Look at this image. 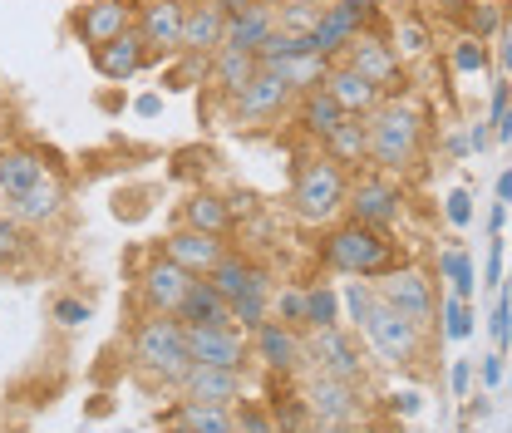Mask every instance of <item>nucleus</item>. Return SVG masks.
Segmentation results:
<instances>
[{"label": "nucleus", "instance_id": "f8f14e48", "mask_svg": "<svg viewBox=\"0 0 512 433\" xmlns=\"http://www.w3.org/2000/svg\"><path fill=\"white\" fill-rule=\"evenodd\" d=\"M143 64H148V45H143V35H138L133 25H128V30H119L114 40L94 45V69H99L109 84H124V79H133Z\"/></svg>", "mask_w": 512, "mask_h": 433}, {"label": "nucleus", "instance_id": "f3484780", "mask_svg": "<svg viewBox=\"0 0 512 433\" xmlns=\"http://www.w3.org/2000/svg\"><path fill=\"white\" fill-rule=\"evenodd\" d=\"M345 207L365 227H389L399 217V187L384 183V178H370V183H360L355 192H345Z\"/></svg>", "mask_w": 512, "mask_h": 433}, {"label": "nucleus", "instance_id": "7ed1b4c3", "mask_svg": "<svg viewBox=\"0 0 512 433\" xmlns=\"http://www.w3.org/2000/svg\"><path fill=\"white\" fill-rule=\"evenodd\" d=\"M325 261L345 276H389L394 266H404V251L384 237V227L350 222L325 242Z\"/></svg>", "mask_w": 512, "mask_h": 433}, {"label": "nucleus", "instance_id": "f704fd0d", "mask_svg": "<svg viewBox=\"0 0 512 433\" xmlns=\"http://www.w3.org/2000/svg\"><path fill=\"white\" fill-rule=\"evenodd\" d=\"M316 20H320V0H286V10L276 15V25H281V30H291V35L316 30Z\"/></svg>", "mask_w": 512, "mask_h": 433}, {"label": "nucleus", "instance_id": "72a5a7b5", "mask_svg": "<svg viewBox=\"0 0 512 433\" xmlns=\"http://www.w3.org/2000/svg\"><path fill=\"white\" fill-rule=\"evenodd\" d=\"M227 315H232V325L256 330V325L266 320V291H242V296H232V301H227Z\"/></svg>", "mask_w": 512, "mask_h": 433}, {"label": "nucleus", "instance_id": "b1692460", "mask_svg": "<svg viewBox=\"0 0 512 433\" xmlns=\"http://www.w3.org/2000/svg\"><path fill=\"white\" fill-rule=\"evenodd\" d=\"M128 25H133V0H94V5H84V15H79V35H84L89 45L114 40Z\"/></svg>", "mask_w": 512, "mask_h": 433}, {"label": "nucleus", "instance_id": "37998d69", "mask_svg": "<svg viewBox=\"0 0 512 433\" xmlns=\"http://www.w3.org/2000/svg\"><path fill=\"white\" fill-rule=\"evenodd\" d=\"M281 325H306V291L281 296Z\"/></svg>", "mask_w": 512, "mask_h": 433}, {"label": "nucleus", "instance_id": "ddd939ff", "mask_svg": "<svg viewBox=\"0 0 512 433\" xmlns=\"http://www.w3.org/2000/svg\"><path fill=\"white\" fill-rule=\"evenodd\" d=\"M183 0H148L143 5V20L133 25L148 45V55H173L178 50V35H183Z\"/></svg>", "mask_w": 512, "mask_h": 433}, {"label": "nucleus", "instance_id": "4468645a", "mask_svg": "<svg viewBox=\"0 0 512 433\" xmlns=\"http://www.w3.org/2000/svg\"><path fill=\"white\" fill-rule=\"evenodd\" d=\"M222 237L217 232H197V227H178L168 242H163V256L168 261H178L183 271H192V276H207L217 261H222Z\"/></svg>", "mask_w": 512, "mask_h": 433}, {"label": "nucleus", "instance_id": "c03bdc74", "mask_svg": "<svg viewBox=\"0 0 512 433\" xmlns=\"http://www.w3.org/2000/svg\"><path fill=\"white\" fill-rule=\"evenodd\" d=\"M448 340H463V335H468V330H473V325H468V306H463V296H458V301H448Z\"/></svg>", "mask_w": 512, "mask_h": 433}, {"label": "nucleus", "instance_id": "a878e982", "mask_svg": "<svg viewBox=\"0 0 512 433\" xmlns=\"http://www.w3.org/2000/svg\"><path fill=\"white\" fill-rule=\"evenodd\" d=\"M207 281H212L227 301H232V296H242V291H266V271L252 266L247 256H227V251H222V261L207 271Z\"/></svg>", "mask_w": 512, "mask_h": 433}, {"label": "nucleus", "instance_id": "9b49d317", "mask_svg": "<svg viewBox=\"0 0 512 433\" xmlns=\"http://www.w3.org/2000/svg\"><path fill=\"white\" fill-rule=\"evenodd\" d=\"M178 384H183V394L197 399V404H222V409L242 404V374L227 370V365H197V360H192L188 374H183Z\"/></svg>", "mask_w": 512, "mask_h": 433}, {"label": "nucleus", "instance_id": "393cba45", "mask_svg": "<svg viewBox=\"0 0 512 433\" xmlns=\"http://www.w3.org/2000/svg\"><path fill=\"white\" fill-rule=\"evenodd\" d=\"M256 355H261L271 370H296V365H301V340H296L291 325L261 320V325H256Z\"/></svg>", "mask_w": 512, "mask_h": 433}, {"label": "nucleus", "instance_id": "864d4df0", "mask_svg": "<svg viewBox=\"0 0 512 433\" xmlns=\"http://www.w3.org/2000/svg\"><path fill=\"white\" fill-rule=\"evenodd\" d=\"M453 384H458V394L468 389V360H458V370H453Z\"/></svg>", "mask_w": 512, "mask_h": 433}, {"label": "nucleus", "instance_id": "4be33fe9", "mask_svg": "<svg viewBox=\"0 0 512 433\" xmlns=\"http://www.w3.org/2000/svg\"><path fill=\"white\" fill-rule=\"evenodd\" d=\"M188 281H192V271H183L178 261H153L148 266V276H143V296H148V306L153 310H163V315H173L178 310V301H183V291H188Z\"/></svg>", "mask_w": 512, "mask_h": 433}, {"label": "nucleus", "instance_id": "f03ea898", "mask_svg": "<svg viewBox=\"0 0 512 433\" xmlns=\"http://www.w3.org/2000/svg\"><path fill=\"white\" fill-rule=\"evenodd\" d=\"M133 365L143 374H153V379H163V384H178L192 365L183 320L178 315H163V310L153 320H143L138 335H133Z\"/></svg>", "mask_w": 512, "mask_h": 433}, {"label": "nucleus", "instance_id": "9d476101", "mask_svg": "<svg viewBox=\"0 0 512 433\" xmlns=\"http://www.w3.org/2000/svg\"><path fill=\"white\" fill-rule=\"evenodd\" d=\"M380 301L384 306H394L399 315H409V320H419V325L434 315V291H429V281H424L414 266H394V271L384 276Z\"/></svg>", "mask_w": 512, "mask_h": 433}, {"label": "nucleus", "instance_id": "f257e3e1", "mask_svg": "<svg viewBox=\"0 0 512 433\" xmlns=\"http://www.w3.org/2000/svg\"><path fill=\"white\" fill-rule=\"evenodd\" d=\"M370 124V158L380 163L384 173H404L414 158H419V143H424V119L409 109V104H375L365 114Z\"/></svg>", "mask_w": 512, "mask_h": 433}, {"label": "nucleus", "instance_id": "8fccbe9b", "mask_svg": "<svg viewBox=\"0 0 512 433\" xmlns=\"http://www.w3.org/2000/svg\"><path fill=\"white\" fill-rule=\"evenodd\" d=\"M55 315H60V325H79V320H89V306L84 301H55Z\"/></svg>", "mask_w": 512, "mask_h": 433}, {"label": "nucleus", "instance_id": "412c9836", "mask_svg": "<svg viewBox=\"0 0 512 433\" xmlns=\"http://www.w3.org/2000/svg\"><path fill=\"white\" fill-rule=\"evenodd\" d=\"M320 143H325L330 163H350V168L370 163V124H365L360 114H345V119L330 128V133H325Z\"/></svg>", "mask_w": 512, "mask_h": 433}, {"label": "nucleus", "instance_id": "49530a36", "mask_svg": "<svg viewBox=\"0 0 512 433\" xmlns=\"http://www.w3.org/2000/svg\"><path fill=\"white\" fill-rule=\"evenodd\" d=\"M345 306H350V315H355V325H360V320H365V310L375 306V301H370V291H365V286L355 281V286L345 291Z\"/></svg>", "mask_w": 512, "mask_h": 433}, {"label": "nucleus", "instance_id": "7c9ffc66", "mask_svg": "<svg viewBox=\"0 0 512 433\" xmlns=\"http://www.w3.org/2000/svg\"><path fill=\"white\" fill-rule=\"evenodd\" d=\"M271 69H281V79H286L296 94H306V89H320V84H325L330 60H325V55H291V60L271 64Z\"/></svg>", "mask_w": 512, "mask_h": 433}, {"label": "nucleus", "instance_id": "6e6d98bb", "mask_svg": "<svg viewBox=\"0 0 512 433\" xmlns=\"http://www.w3.org/2000/svg\"><path fill=\"white\" fill-rule=\"evenodd\" d=\"M439 5H448V10H463V5H468V0H439Z\"/></svg>", "mask_w": 512, "mask_h": 433}, {"label": "nucleus", "instance_id": "423d86ee", "mask_svg": "<svg viewBox=\"0 0 512 433\" xmlns=\"http://www.w3.org/2000/svg\"><path fill=\"white\" fill-rule=\"evenodd\" d=\"M291 99H296V89L281 79V69L261 64L252 79L232 94V114H237V124H266V119H281V109Z\"/></svg>", "mask_w": 512, "mask_h": 433}, {"label": "nucleus", "instance_id": "3c124183", "mask_svg": "<svg viewBox=\"0 0 512 433\" xmlns=\"http://www.w3.org/2000/svg\"><path fill=\"white\" fill-rule=\"evenodd\" d=\"M483 384H488V389H498V384H503V350H498V355H488V365H483Z\"/></svg>", "mask_w": 512, "mask_h": 433}, {"label": "nucleus", "instance_id": "0eeeda50", "mask_svg": "<svg viewBox=\"0 0 512 433\" xmlns=\"http://www.w3.org/2000/svg\"><path fill=\"white\" fill-rule=\"evenodd\" d=\"M301 360H316L320 374H340V379H365V360H360V350H355V340L340 330V320L335 325H316V335H311V345H301Z\"/></svg>", "mask_w": 512, "mask_h": 433}, {"label": "nucleus", "instance_id": "a18cd8bd", "mask_svg": "<svg viewBox=\"0 0 512 433\" xmlns=\"http://www.w3.org/2000/svg\"><path fill=\"white\" fill-rule=\"evenodd\" d=\"M488 330H493V340H498V345H508V296H503V291H498V306H493Z\"/></svg>", "mask_w": 512, "mask_h": 433}, {"label": "nucleus", "instance_id": "cd10ccee", "mask_svg": "<svg viewBox=\"0 0 512 433\" xmlns=\"http://www.w3.org/2000/svg\"><path fill=\"white\" fill-rule=\"evenodd\" d=\"M207 60H212L207 69H212V79H217V89H222V94H237L256 69H261L252 50H227V45H222V50H212Z\"/></svg>", "mask_w": 512, "mask_h": 433}, {"label": "nucleus", "instance_id": "4c0bfd02", "mask_svg": "<svg viewBox=\"0 0 512 433\" xmlns=\"http://www.w3.org/2000/svg\"><path fill=\"white\" fill-rule=\"evenodd\" d=\"M330 10H335L355 35H360V30H370V25H375V15H380V10H375V0H335Z\"/></svg>", "mask_w": 512, "mask_h": 433}, {"label": "nucleus", "instance_id": "79ce46f5", "mask_svg": "<svg viewBox=\"0 0 512 433\" xmlns=\"http://www.w3.org/2000/svg\"><path fill=\"white\" fill-rule=\"evenodd\" d=\"M188 60L178 64V69H163V84L168 89H188V79L192 74H207V55H192V50H183Z\"/></svg>", "mask_w": 512, "mask_h": 433}, {"label": "nucleus", "instance_id": "58836bf2", "mask_svg": "<svg viewBox=\"0 0 512 433\" xmlns=\"http://www.w3.org/2000/svg\"><path fill=\"white\" fill-rule=\"evenodd\" d=\"M439 266H444L448 281H453V296H463V301H468V296H473V266H468V256H463V251H444V261H439Z\"/></svg>", "mask_w": 512, "mask_h": 433}, {"label": "nucleus", "instance_id": "a211bd4d", "mask_svg": "<svg viewBox=\"0 0 512 433\" xmlns=\"http://www.w3.org/2000/svg\"><path fill=\"white\" fill-rule=\"evenodd\" d=\"M222 30H227V15L207 0V5H188L183 10V35H178V50L192 55H212L222 50Z\"/></svg>", "mask_w": 512, "mask_h": 433}, {"label": "nucleus", "instance_id": "603ef678", "mask_svg": "<svg viewBox=\"0 0 512 433\" xmlns=\"http://www.w3.org/2000/svg\"><path fill=\"white\" fill-rule=\"evenodd\" d=\"M212 5H217V10H222V15H237V10H247V5H252V0H212Z\"/></svg>", "mask_w": 512, "mask_h": 433}, {"label": "nucleus", "instance_id": "5701e85b", "mask_svg": "<svg viewBox=\"0 0 512 433\" xmlns=\"http://www.w3.org/2000/svg\"><path fill=\"white\" fill-rule=\"evenodd\" d=\"M276 30V15H271V5H261V0H252L247 10H237V15H227V30H222V45L227 50H252Z\"/></svg>", "mask_w": 512, "mask_h": 433}, {"label": "nucleus", "instance_id": "aec40b11", "mask_svg": "<svg viewBox=\"0 0 512 433\" xmlns=\"http://www.w3.org/2000/svg\"><path fill=\"white\" fill-rule=\"evenodd\" d=\"M60 207H64V187L55 173L35 178L20 197H10V217L15 222H50V217H60Z\"/></svg>", "mask_w": 512, "mask_h": 433}, {"label": "nucleus", "instance_id": "6ab92c4d", "mask_svg": "<svg viewBox=\"0 0 512 433\" xmlns=\"http://www.w3.org/2000/svg\"><path fill=\"white\" fill-rule=\"evenodd\" d=\"M173 315H178L183 325H227V320H232V315H227V296H222L207 276H192Z\"/></svg>", "mask_w": 512, "mask_h": 433}, {"label": "nucleus", "instance_id": "20e7f679", "mask_svg": "<svg viewBox=\"0 0 512 433\" xmlns=\"http://www.w3.org/2000/svg\"><path fill=\"white\" fill-rule=\"evenodd\" d=\"M345 192H350V187H345L340 163H330V158L306 163L301 178H296V192H291L296 217H301V222H330V217L345 207Z\"/></svg>", "mask_w": 512, "mask_h": 433}, {"label": "nucleus", "instance_id": "39448f33", "mask_svg": "<svg viewBox=\"0 0 512 433\" xmlns=\"http://www.w3.org/2000/svg\"><path fill=\"white\" fill-rule=\"evenodd\" d=\"M365 335H370V345H375V355H380L384 365H414L419 360V320H409V315H399L394 306H384V301H375V306L365 310Z\"/></svg>", "mask_w": 512, "mask_h": 433}, {"label": "nucleus", "instance_id": "c85d7f7f", "mask_svg": "<svg viewBox=\"0 0 512 433\" xmlns=\"http://www.w3.org/2000/svg\"><path fill=\"white\" fill-rule=\"evenodd\" d=\"M183 217H188V227L217 232V237L232 227V207H227L222 197H212V192H192L188 202H183Z\"/></svg>", "mask_w": 512, "mask_h": 433}, {"label": "nucleus", "instance_id": "09e8293b", "mask_svg": "<svg viewBox=\"0 0 512 433\" xmlns=\"http://www.w3.org/2000/svg\"><path fill=\"white\" fill-rule=\"evenodd\" d=\"M468 217H473V207H468V192H463V187H458V192H453V197H448V222H453V227H463V222H468Z\"/></svg>", "mask_w": 512, "mask_h": 433}, {"label": "nucleus", "instance_id": "c9c22d12", "mask_svg": "<svg viewBox=\"0 0 512 433\" xmlns=\"http://www.w3.org/2000/svg\"><path fill=\"white\" fill-rule=\"evenodd\" d=\"M389 50H394L399 60H419V55H429V25H419V20H404Z\"/></svg>", "mask_w": 512, "mask_h": 433}, {"label": "nucleus", "instance_id": "e433bc0d", "mask_svg": "<svg viewBox=\"0 0 512 433\" xmlns=\"http://www.w3.org/2000/svg\"><path fill=\"white\" fill-rule=\"evenodd\" d=\"M335 320H340V301H335V291H325V286L306 291V325L316 330V325H335Z\"/></svg>", "mask_w": 512, "mask_h": 433}, {"label": "nucleus", "instance_id": "2f4dec72", "mask_svg": "<svg viewBox=\"0 0 512 433\" xmlns=\"http://www.w3.org/2000/svg\"><path fill=\"white\" fill-rule=\"evenodd\" d=\"M178 424H183V429H192V433H227V429H237V424H232V414H227L222 404H197V399H183Z\"/></svg>", "mask_w": 512, "mask_h": 433}, {"label": "nucleus", "instance_id": "c756f323", "mask_svg": "<svg viewBox=\"0 0 512 433\" xmlns=\"http://www.w3.org/2000/svg\"><path fill=\"white\" fill-rule=\"evenodd\" d=\"M345 119V109L325 94V89H306V99H301V128L306 133H316V138H325L330 128Z\"/></svg>", "mask_w": 512, "mask_h": 433}, {"label": "nucleus", "instance_id": "473e14b6", "mask_svg": "<svg viewBox=\"0 0 512 433\" xmlns=\"http://www.w3.org/2000/svg\"><path fill=\"white\" fill-rule=\"evenodd\" d=\"M463 10H468V35L473 40H488V35L503 30V0H468Z\"/></svg>", "mask_w": 512, "mask_h": 433}, {"label": "nucleus", "instance_id": "6e6552de", "mask_svg": "<svg viewBox=\"0 0 512 433\" xmlns=\"http://www.w3.org/2000/svg\"><path fill=\"white\" fill-rule=\"evenodd\" d=\"M188 330V355L197 365H227V370H242L247 360V340L242 330L227 320V325H183Z\"/></svg>", "mask_w": 512, "mask_h": 433}, {"label": "nucleus", "instance_id": "2eb2a0df", "mask_svg": "<svg viewBox=\"0 0 512 433\" xmlns=\"http://www.w3.org/2000/svg\"><path fill=\"white\" fill-rule=\"evenodd\" d=\"M320 89H325V94H330L345 114H360V119H365V114H370V109L384 99L380 84H375V79H365V74H360V69H350V64L325 69V84H320Z\"/></svg>", "mask_w": 512, "mask_h": 433}, {"label": "nucleus", "instance_id": "1a4fd4ad", "mask_svg": "<svg viewBox=\"0 0 512 433\" xmlns=\"http://www.w3.org/2000/svg\"><path fill=\"white\" fill-rule=\"evenodd\" d=\"M306 404H311V414L320 424H355L360 419V384L340 379V374H316Z\"/></svg>", "mask_w": 512, "mask_h": 433}, {"label": "nucleus", "instance_id": "5fc2aeb1", "mask_svg": "<svg viewBox=\"0 0 512 433\" xmlns=\"http://www.w3.org/2000/svg\"><path fill=\"white\" fill-rule=\"evenodd\" d=\"M473 148H478V153L488 148V128H483V124H473Z\"/></svg>", "mask_w": 512, "mask_h": 433}, {"label": "nucleus", "instance_id": "dca6fc26", "mask_svg": "<svg viewBox=\"0 0 512 433\" xmlns=\"http://www.w3.org/2000/svg\"><path fill=\"white\" fill-rule=\"evenodd\" d=\"M345 55H350V60H345L350 69H360V74H365V79H375L380 89L404 84V74H399V55H394L389 45H380V40H370L365 30L345 40Z\"/></svg>", "mask_w": 512, "mask_h": 433}, {"label": "nucleus", "instance_id": "bb28decb", "mask_svg": "<svg viewBox=\"0 0 512 433\" xmlns=\"http://www.w3.org/2000/svg\"><path fill=\"white\" fill-rule=\"evenodd\" d=\"M35 178H45L40 153H30V148H0V192H5V202L20 197Z\"/></svg>", "mask_w": 512, "mask_h": 433}, {"label": "nucleus", "instance_id": "de8ad7c7", "mask_svg": "<svg viewBox=\"0 0 512 433\" xmlns=\"http://www.w3.org/2000/svg\"><path fill=\"white\" fill-rule=\"evenodd\" d=\"M15 247H20V222H15V217H0V261Z\"/></svg>", "mask_w": 512, "mask_h": 433}, {"label": "nucleus", "instance_id": "ea45409f", "mask_svg": "<svg viewBox=\"0 0 512 433\" xmlns=\"http://www.w3.org/2000/svg\"><path fill=\"white\" fill-rule=\"evenodd\" d=\"M483 64H488L483 40H473V35H468V40H458V45H453V69H458V74H483Z\"/></svg>", "mask_w": 512, "mask_h": 433}, {"label": "nucleus", "instance_id": "a19ab883", "mask_svg": "<svg viewBox=\"0 0 512 433\" xmlns=\"http://www.w3.org/2000/svg\"><path fill=\"white\" fill-rule=\"evenodd\" d=\"M512 133V119H508V74H498V84H493V138L498 143H508Z\"/></svg>", "mask_w": 512, "mask_h": 433}]
</instances>
